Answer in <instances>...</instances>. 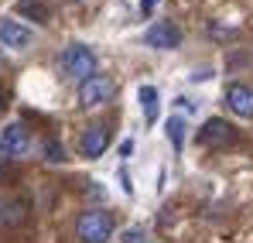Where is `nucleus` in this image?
<instances>
[{
  "instance_id": "nucleus-2",
  "label": "nucleus",
  "mask_w": 253,
  "mask_h": 243,
  "mask_svg": "<svg viewBox=\"0 0 253 243\" xmlns=\"http://www.w3.org/2000/svg\"><path fill=\"white\" fill-rule=\"evenodd\" d=\"M96 51L89 48V45H69L65 51H62V69H65V76H72V79H89V76H96Z\"/></svg>"
},
{
  "instance_id": "nucleus-6",
  "label": "nucleus",
  "mask_w": 253,
  "mask_h": 243,
  "mask_svg": "<svg viewBox=\"0 0 253 243\" xmlns=\"http://www.w3.org/2000/svg\"><path fill=\"white\" fill-rule=\"evenodd\" d=\"M199 141H202L206 147H229V144H236V127L226 123L222 117H212V120H206V127L199 130Z\"/></svg>"
},
{
  "instance_id": "nucleus-16",
  "label": "nucleus",
  "mask_w": 253,
  "mask_h": 243,
  "mask_svg": "<svg viewBox=\"0 0 253 243\" xmlns=\"http://www.w3.org/2000/svg\"><path fill=\"white\" fill-rule=\"evenodd\" d=\"M154 7H158V0H140V14H154Z\"/></svg>"
},
{
  "instance_id": "nucleus-17",
  "label": "nucleus",
  "mask_w": 253,
  "mask_h": 243,
  "mask_svg": "<svg viewBox=\"0 0 253 243\" xmlns=\"http://www.w3.org/2000/svg\"><path fill=\"white\" fill-rule=\"evenodd\" d=\"M0 110H3V89H0Z\"/></svg>"
},
{
  "instance_id": "nucleus-8",
  "label": "nucleus",
  "mask_w": 253,
  "mask_h": 243,
  "mask_svg": "<svg viewBox=\"0 0 253 243\" xmlns=\"http://www.w3.org/2000/svg\"><path fill=\"white\" fill-rule=\"evenodd\" d=\"M106 147H110V127H103V123H92L79 141V151L85 158H103Z\"/></svg>"
},
{
  "instance_id": "nucleus-12",
  "label": "nucleus",
  "mask_w": 253,
  "mask_h": 243,
  "mask_svg": "<svg viewBox=\"0 0 253 243\" xmlns=\"http://www.w3.org/2000/svg\"><path fill=\"white\" fill-rule=\"evenodd\" d=\"M17 10H21V14H28V17H35L38 24H48V7H44L42 0H21V3H17Z\"/></svg>"
},
{
  "instance_id": "nucleus-7",
  "label": "nucleus",
  "mask_w": 253,
  "mask_h": 243,
  "mask_svg": "<svg viewBox=\"0 0 253 243\" xmlns=\"http://www.w3.org/2000/svg\"><path fill=\"white\" fill-rule=\"evenodd\" d=\"M226 106H229L236 117L253 120V86H247V82H233V86H226Z\"/></svg>"
},
{
  "instance_id": "nucleus-9",
  "label": "nucleus",
  "mask_w": 253,
  "mask_h": 243,
  "mask_svg": "<svg viewBox=\"0 0 253 243\" xmlns=\"http://www.w3.org/2000/svg\"><path fill=\"white\" fill-rule=\"evenodd\" d=\"M31 28H24L21 21H10V17H0V41L7 48H28L31 45Z\"/></svg>"
},
{
  "instance_id": "nucleus-15",
  "label": "nucleus",
  "mask_w": 253,
  "mask_h": 243,
  "mask_svg": "<svg viewBox=\"0 0 253 243\" xmlns=\"http://www.w3.org/2000/svg\"><path fill=\"white\" fill-rule=\"evenodd\" d=\"M124 243H144V230H140V226L126 230V233H124Z\"/></svg>"
},
{
  "instance_id": "nucleus-5",
  "label": "nucleus",
  "mask_w": 253,
  "mask_h": 243,
  "mask_svg": "<svg viewBox=\"0 0 253 243\" xmlns=\"http://www.w3.org/2000/svg\"><path fill=\"white\" fill-rule=\"evenodd\" d=\"M144 45L158 48V51H171L181 45V28L171 24V21H154L147 31H144Z\"/></svg>"
},
{
  "instance_id": "nucleus-11",
  "label": "nucleus",
  "mask_w": 253,
  "mask_h": 243,
  "mask_svg": "<svg viewBox=\"0 0 253 243\" xmlns=\"http://www.w3.org/2000/svg\"><path fill=\"white\" fill-rule=\"evenodd\" d=\"M140 110H144V120L147 123H154L158 120V89L154 86H140Z\"/></svg>"
},
{
  "instance_id": "nucleus-1",
  "label": "nucleus",
  "mask_w": 253,
  "mask_h": 243,
  "mask_svg": "<svg viewBox=\"0 0 253 243\" xmlns=\"http://www.w3.org/2000/svg\"><path fill=\"white\" fill-rule=\"evenodd\" d=\"M113 216L106 209H85L83 216L76 219V237L83 243H106L113 237Z\"/></svg>"
},
{
  "instance_id": "nucleus-3",
  "label": "nucleus",
  "mask_w": 253,
  "mask_h": 243,
  "mask_svg": "<svg viewBox=\"0 0 253 243\" xmlns=\"http://www.w3.org/2000/svg\"><path fill=\"white\" fill-rule=\"evenodd\" d=\"M110 96H113V79L110 76H89V79L79 82V103H83L85 110L89 106H103V103H110Z\"/></svg>"
},
{
  "instance_id": "nucleus-13",
  "label": "nucleus",
  "mask_w": 253,
  "mask_h": 243,
  "mask_svg": "<svg viewBox=\"0 0 253 243\" xmlns=\"http://www.w3.org/2000/svg\"><path fill=\"white\" fill-rule=\"evenodd\" d=\"M168 141L174 144V151H181V144H185V120L181 117H171L168 120Z\"/></svg>"
},
{
  "instance_id": "nucleus-4",
  "label": "nucleus",
  "mask_w": 253,
  "mask_h": 243,
  "mask_svg": "<svg viewBox=\"0 0 253 243\" xmlns=\"http://www.w3.org/2000/svg\"><path fill=\"white\" fill-rule=\"evenodd\" d=\"M28 147H31V130L24 123H7L0 130V154L21 158V154H28Z\"/></svg>"
},
{
  "instance_id": "nucleus-10",
  "label": "nucleus",
  "mask_w": 253,
  "mask_h": 243,
  "mask_svg": "<svg viewBox=\"0 0 253 243\" xmlns=\"http://www.w3.org/2000/svg\"><path fill=\"white\" fill-rule=\"evenodd\" d=\"M28 219V205L21 199H7L0 202V226H21Z\"/></svg>"
},
{
  "instance_id": "nucleus-14",
  "label": "nucleus",
  "mask_w": 253,
  "mask_h": 243,
  "mask_svg": "<svg viewBox=\"0 0 253 243\" xmlns=\"http://www.w3.org/2000/svg\"><path fill=\"white\" fill-rule=\"evenodd\" d=\"M44 158H48V161H65V147H62L58 141H48V144H44Z\"/></svg>"
}]
</instances>
